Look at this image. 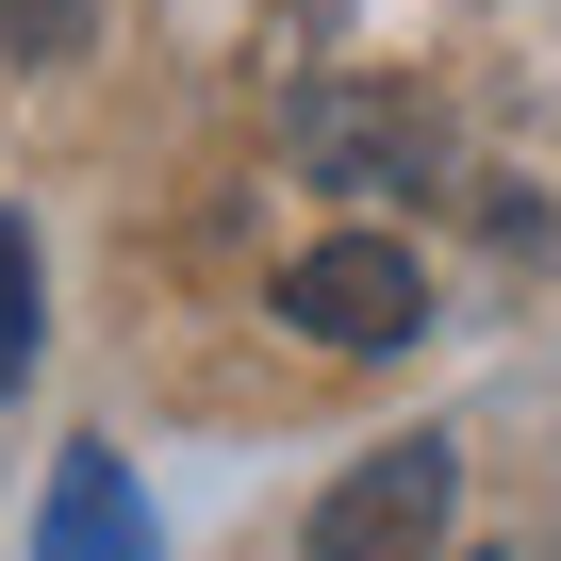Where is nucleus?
Returning <instances> with one entry per match:
<instances>
[{
	"mask_svg": "<svg viewBox=\"0 0 561 561\" xmlns=\"http://www.w3.org/2000/svg\"><path fill=\"white\" fill-rule=\"evenodd\" d=\"M446 512H462V446L446 430H397V446H364L314 495V561H430Z\"/></svg>",
	"mask_w": 561,
	"mask_h": 561,
	"instance_id": "nucleus-1",
	"label": "nucleus"
},
{
	"mask_svg": "<svg viewBox=\"0 0 561 561\" xmlns=\"http://www.w3.org/2000/svg\"><path fill=\"white\" fill-rule=\"evenodd\" d=\"M280 331H314V347L380 364V347H413V331H430V264H413L397 231H331V248L280 264Z\"/></svg>",
	"mask_w": 561,
	"mask_h": 561,
	"instance_id": "nucleus-2",
	"label": "nucleus"
},
{
	"mask_svg": "<svg viewBox=\"0 0 561 561\" xmlns=\"http://www.w3.org/2000/svg\"><path fill=\"white\" fill-rule=\"evenodd\" d=\"M298 165L347 182V198H430L446 182V116L397 100V83H314L298 100Z\"/></svg>",
	"mask_w": 561,
	"mask_h": 561,
	"instance_id": "nucleus-3",
	"label": "nucleus"
},
{
	"mask_svg": "<svg viewBox=\"0 0 561 561\" xmlns=\"http://www.w3.org/2000/svg\"><path fill=\"white\" fill-rule=\"evenodd\" d=\"M34 561H165V545H149V495H133V462H116V446H67V462H50Z\"/></svg>",
	"mask_w": 561,
	"mask_h": 561,
	"instance_id": "nucleus-4",
	"label": "nucleus"
},
{
	"mask_svg": "<svg viewBox=\"0 0 561 561\" xmlns=\"http://www.w3.org/2000/svg\"><path fill=\"white\" fill-rule=\"evenodd\" d=\"M100 0H0V67H83Z\"/></svg>",
	"mask_w": 561,
	"mask_h": 561,
	"instance_id": "nucleus-5",
	"label": "nucleus"
},
{
	"mask_svg": "<svg viewBox=\"0 0 561 561\" xmlns=\"http://www.w3.org/2000/svg\"><path fill=\"white\" fill-rule=\"evenodd\" d=\"M18 364H34V231L0 215V397H18Z\"/></svg>",
	"mask_w": 561,
	"mask_h": 561,
	"instance_id": "nucleus-6",
	"label": "nucleus"
}]
</instances>
